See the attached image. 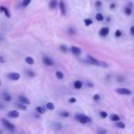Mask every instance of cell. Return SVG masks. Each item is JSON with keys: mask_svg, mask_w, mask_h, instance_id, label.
Listing matches in <instances>:
<instances>
[{"mask_svg": "<svg viewBox=\"0 0 134 134\" xmlns=\"http://www.w3.org/2000/svg\"><path fill=\"white\" fill-rule=\"evenodd\" d=\"M0 86H1V80H0Z\"/></svg>", "mask_w": 134, "mask_h": 134, "instance_id": "cell-41", "label": "cell"}, {"mask_svg": "<svg viewBox=\"0 0 134 134\" xmlns=\"http://www.w3.org/2000/svg\"><path fill=\"white\" fill-rule=\"evenodd\" d=\"M60 116L63 117V118H67V117L70 116V114L67 111H62V112H60Z\"/></svg>", "mask_w": 134, "mask_h": 134, "instance_id": "cell-26", "label": "cell"}, {"mask_svg": "<svg viewBox=\"0 0 134 134\" xmlns=\"http://www.w3.org/2000/svg\"><path fill=\"white\" fill-rule=\"evenodd\" d=\"M60 50L62 52H63V53H67V52H68V49H67V47H66L65 45H61Z\"/></svg>", "mask_w": 134, "mask_h": 134, "instance_id": "cell-29", "label": "cell"}, {"mask_svg": "<svg viewBox=\"0 0 134 134\" xmlns=\"http://www.w3.org/2000/svg\"><path fill=\"white\" fill-rule=\"evenodd\" d=\"M18 99H20V103H23L25 104V105H29V104H30V101H29L26 97H24V95H20Z\"/></svg>", "mask_w": 134, "mask_h": 134, "instance_id": "cell-8", "label": "cell"}, {"mask_svg": "<svg viewBox=\"0 0 134 134\" xmlns=\"http://www.w3.org/2000/svg\"><path fill=\"white\" fill-rule=\"evenodd\" d=\"M99 98H100V95H94V99H95V100H99Z\"/></svg>", "mask_w": 134, "mask_h": 134, "instance_id": "cell-36", "label": "cell"}, {"mask_svg": "<svg viewBox=\"0 0 134 134\" xmlns=\"http://www.w3.org/2000/svg\"><path fill=\"white\" fill-rule=\"evenodd\" d=\"M109 33V29L107 27L102 28V29L99 30V35L102 36V37H105V36H107Z\"/></svg>", "mask_w": 134, "mask_h": 134, "instance_id": "cell-6", "label": "cell"}, {"mask_svg": "<svg viewBox=\"0 0 134 134\" xmlns=\"http://www.w3.org/2000/svg\"><path fill=\"white\" fill-rule=\"evenodd\" d=\"M101 2H100V1H97V3H95V7H97V8H100V7H101Z\"/></svg>", "mask_w": 134, "mask_h": 134, "instance_id": "cell-34", "label": "cell"}, {"mask_svg": "<svg viewBox=\"0 0 134 134\" xmlns=\"http://www.w3.org/2000/svg\"><path fill=\"white\" fill-rule=\"evenodd\" d=\"M0 11H1V12H4L7 18H10V13H9V11H8V9L7 8H5V7L1 6V7H0Z\"/></svg>", "mask_w": 134, "mask_h": 134, "instance_id": "cell-12", "label": "cell"}, {"mask_svg": "<svg viewBox=\"0 0 134 134\" xmlns=\"http://www.w3.org/2000/svg\"><path fill=\"white\" fill-rule=\"evenodd\" d=\"M110 119L112 121H119V117L117 114H112L110 116Z\"/></svg>", "mask_w": 134, "mask_h": 134, "instance_id": "cell-17", "label": "cell"}, {"mask_svg": "<svg viewBox=\"0 0 134 134\" xmlns=\"http://www.w3.org/2000/svg\"><path fill=\"white\" fill-rule=\"evenodd\" d=\"M18 109H22V110H27V107H26V105L25 104H23V103H20V104H18Z\"/></svg>", "mask_w": 134, "mask_h": 134, "instance_id": "cell-22", "label": "cell"}, {"mask_svg": "<svg viewBox=\"0 0 134 134\" xmlns=\"http://www.w3.org/2000/svg\"><path fill=\"white\" fill-rule=\"evenodd\" d=\"M118 128H119V129H124L125 127V124L123 122H120V121H118V123H117V125H116Z\"/></svg>", "mask_w": 134, "mask_h": 134, "instance_id": "cell-27", "label": "cell"}, {"mask_svg": "<svg viewBox=\"0 0 134 134\" xmlns=\"http://www.w3.org/2000/svg\"><path fill=\"white\" fill-rule=\"evenodd\" d=\"M42 60H43V62L48 66H51L53 64V61L52 60L51 58H49V57H43Z\"/></svg>", "mask_w": 134, "mask_h": 134, "instance_id": "cell-10", "label": "cell"}, {"mask_svg": "<svg viewBox=\"0 0 134 134\" xmlns=\"http://www.w3.org/2000/svg\"><path fill=\"white\" fill-rule=\"evenodd\" d=\"M133 102H134V99H133Z\"/></svg>", "mask_w": 134, "mask_h": 134, "instance_id": "cell-43", "label": "cell"}, {"mask_svg": "<svg viewBox=\"0 0 134 134\" xmlns=\"http://www.w3.org/2000/svg\"><path fill=\"white\" fill-rule=\"evenodd\" d=\"M0 62H4L5 61H4V58H3V57H0Z\"/></svg>", "mask_w": 134, "mask_h": 134, "instance_id": "cell-38", "label": "cell"}, {"mask_svg": "<svg viewBox=\"0 0 134 134\" xmlns=\"http://www.w3.org/2000/svg\"><path fill=\"white\" fill-rule=\"evenodd\" d=\"M1 133H2V131H1V130H0V134H1Z\"/></svg>", "mask_w": 134, "mask_h": 134, "instance_id": "cell-42", "label": "cell"}, {"mask_svg": "<svg viewBox=\"0 0 134 134\" xmlns=\"http://www.w3.org/2000/svg\"><path fill=\"white\" fill-rule=\"evenodd\" d=\"M95 18H97V20H98V21H103L104 16L102 15L101 13H97V15H95Z\"/></svg>", "mask_w": 134, "mask_h": 134, "instance_id": "cell-19", "label": "cell"}, {"mask_svg": "<svg viewBox=\"0 0 134 134\" xmlns=\"http://www.w3.org/2000/svg\"><path fill=\"white\" fill-rule=\"evenodd\" d=\"M8 77L10 80H13V81H17L20 78V74L18 73H9L8 74Z\"/></svg>", "mask_w": 134, "mask_h": 134, "instance_id": "cell-4", "label": "cell"}, {"mask_svg": "<svg viewBox=\"0 0 134 134\" xmlns=\"http://www.w3.org/2000/svg\"><path fill=\"white\" fill-rule=\"evenodd\" d=\"M69 102H70V103H75V102H76V99L74 98V97H71V98L69 99Z\"/></svg>", "mask_w": 134, "mask_h": 134, "instance_id": "cell-33", "label": "cell"}, {"mask_svg": "<svg viewBox=\"0 0 134 134\" xmlns=\"http://www.w3.org/2000/svg\"><path fill=\"white\" fill-rule=\"evenodd\" d=\"M56 77L58 78V79H62V78L64 77V75H63V74H62V72H60V71H57L56 72Z\"/></svg>", "mask_w": 134, "mask_h": 134, "instance_id": "cell-21", "label": "cell"}, {"mask_svg": "<svg viewBox=\"0 0 134 134\" xmlns=\"http://www.w3.org/2000/svg\"><path fill=\"white\" fill-rule=\"evenodd\" d=\"M115 8V4H112V5H110V8L111 9H113V8Z\"/></svg>", "mask_w": 134, "mask_h": 134, "instance_id": "cell-39", "label": "cell"}, {"mask_svg": "<svg viewBox=\"0 0 134 134\" xmlns=\"http://www.w3.org/2000/svg\"><path fill=\"white\" fill-rule=\"evenodd\" d=\"M53 128L55 129V130H62V124L59 122H56V123H53Z\"/></svg>", "mask_w": 134, "mask_h": 134, "instance_id": "cell-18", "label": "cell"}, {"mask_svg": "<svg viewBox=\"0 0 134 134\" xmlns=\"http://www.w3.org/2000/svg\"><path fill=\"white\" fill-rule=\"evenodd\" d=\"M59 7H60L61 13H62L63 16H65V14H66V9H65V4H64L63 0H61V1H60V4H59Z\"/></svg>", "mask_w": 134, "mask_h": 134, "instance_id": "cell-7", "label": "cell"}, {"mask_svg": "<svg viewBox=\"0 0 134 134\" xmlns=\"http://www.w3.org/2000/svg\"><path fill=\"white\" fill-rule=\"evenodd\" d=\"M98 132H100V133H105L106 130H98Z\"/></svg>", "mask_w": 134, "mask_h": 134, "instance_id": "cell-37", "label": "cell"}, {"mask_svg": "<svg viewBox=\"0 0 134 134\" xmlns=\"http://www.w3.org/2000/svg\"><path fill=\"white\" fill-rule=\"evenodd\" d=\"M117 93L120 94V95H130L131 92H130V89H127V88H118Z\"/></svg>", "mask_w": 134, "mask_h": 134, "instance_id": "cell-5", "label": "cell"}, {"mask_svg": "<svg viewBox=\"0 0 134 134\" xmlns=\"http://www.w3.org/2000/svg\"><path fill=\"white\" fill-rule=\"evenodd\" d=\"M130 34H131L132 36H134V26H132V27L130 28Z\"/></svg>", "mask_w": 134, "mask_h": 134, "instance_id": "cell-35", "label": "cell"}, {"mask_svg": "<svg viewBox=\"0 0 134 134\" xmlns=\"http://www.w3.org/2000/svg\"><path fill=\"white\" fill-rule=\"evenodd\" d=\"M26 74H27V75L29 76V77H34V76H35V74H34V72H32V71H30V70H27V71H26Z\"/></svg>", "mask_w": 134, "mask_h": 134, "instance_id": "cell-25", "label": "cell"}, {"mask_svg": "<svg viewBox=\"0 0 134 134\" xmlns=\"http://www.w3.org/2000/svg\"><path fill=\"white\" fill-rule=\"evenodd\" d=\"M71 52H72L75 55H79L80 53H81V50H80L79 48H77V47L75 46H72L71 47Z\"/></svg>", "mask_w": 134, "mask_h": 134, "instance_id": "cell-11", "label": "cell"}, {"mask_svg": "<svg viewBox=\"0 0 134 134\" xmlns=\"http://www.w3.org/2000/svg\"><path fill=\"white\" fill-rule=\"evenodd\" d=\"M36 110H37V112L40 113V114H44L45 113V109H43L42 107H36Z\"/></svg>", "mask_w": 134, "mask_h": 134, "instance_id": "cell-20", "label": "cell"}, {"mask_svg": "<svg viewBox=\"0 0 134 134\" xmlns=\"http://www.w3.org/2000/svg\"><path fill=\"white\" fill-rule=\"evenodd\" d=\"M31 1H32V0H23V2H22V6H23L24 8H26V7H28L29 4H30Z\"/></svg>", "mask_w": 134, "mask_h": 134, "instance_id": "cell-24", "label": "cell"}, {"mask_svg": "<svg viewBox=\"0 0 134 134\" xmlns=\"http://www.w3.org/2000/svg\"><path fill=\"white\" fill-rule=\"evenodd\" d=\"M1 121H2L3 125H4L8 130H11V131H14V130H15V127H14V125L12 124V123H10L8 120H7V119H1Z\"/></svg>", "mask_w": 134, "mask_h": 134, "instance_id": "cell-3", "label": "cell"}, {"mask_svg": "<svg viewBox=\"0 0 134 134\" xmlns=\"http://www.w3.org/2000/svg\"><path fill=\"white\" fill-rule=\"evenodd\" d=\"M125 14H126V15H130V14H131V8H125Z\"/></svg>", "mask_w": 134, "mask_h": 134, "instance_id": "cell-30", "label": "cell"}, {"mask_svg": "<svg viewBox=\"0 0 134 134\" xmlns=\"http://www.w3.org/2000/svg\"><path fill=\"white\" fill-rule=\"evenodd\" d=\"M57 4H58L57 0H52L51 2H50V4H49V8H51V9H55L57 7Z\"/></svg>", "mask_w": 134, "mask_h": 134, "instance_id": "cell-13", "label": "cell"}, {"mask_svg": "<svg viewBox=\"0 0 134 134\" xmlns=\"http://www.w3.org/2000/svg\"><path fill=\"white\" fill-rule=\"evenodd\" d=\"M74 86L76 89H80V88H82V86H83V83H82L81 81H75L74 83Z\"/></svg>", "mask_w": 134, "mask_h": 134, "instance_id": "cell-15", "label": "cell"}, {"mask_svg": "<svg viewBox=\"0 0 134 134\" xmlns=\"http://www.w3.org/2000/svg\"><path fill=\"white\" fill-rule=\"evenodd\" d=\"M2 97L5 101H10L11 100V95L8 93H3L2 94Z\"/></svg>", "mask_w": 134, "mask_h": 134, "instance_id": "cell-14", "label": "cell"}, {"mask_svg": "<svg viewBox=\"0 0 134 134\" xmlns=\"http://www.w3.org/2000/svg\"><path fill=\"white\" fill-rule=\"evenodd\" d=\"M122 35V32H121L120 30H117L116 32H115V36H116L117 38H119L120 37V36Z\"/></svg>", "mask_w": 134, "mask_h": 134, "instance_id": "cell-32", "label": "cell"}, {"mask_svg": "<svg viewBox=\"0 0 134 134\" xmlns=\"http://www.w3.org/2000/svg\"><path fill=\"white\" fill-rule=\"evenodd\" d=\"M85 24H86V26H90L93 24V21H92V20H90V18H86V20H85Z\"/></svg>", "mask_w": 134, "mask_h": 134, "instance_id": "cell-28", "label": "cell"}, {"mask_svg": "<svg viewBox=\"0 0 134 134\" xmlns=\"http://www.w3.org/2000/svg\"><path fill=\"white\" fill-rule=\"evenodd\" d=\"M46 107L49 109V110H53V109H54V105H53V103H47Z\"/></svg>", "mask_w": 134, "mask_h": 134, "instance_id": "cell-23", "label": "cell"}, {"mask_svg": "<svg viewBox=\"0 0 134 134\" xmlns=\"http://www.w3.org/2000/svg\"><path fill=\"white\" fill-rule=\"evenodd\" d=\"M75 118L79 122L82 123V124H86V123H88L91 121V119H90L87 116H86V115H84V114H77L75 116Z\"/></svg>", "mask_w": 134, "mask_h": 134, "instance_id": "cell-2", "label": "cell"}, {"mask_svg": "<svg viewBox=\"0 0 134 134\" xmlns=\"http://www.w3.org/2000/svg\"><path fill=\"white\" fill-rule=\"evenodd\" d=\"M100 117L103 118V119H105V118L107 117V113L105 112V111H101V112H100Z\"/></svg>", "mask_w": 134, "mask_h": 134, "instance_id": "cell-31", "label": "cell"}, {"mask_svg": "<svg viewBox=\"0 0 134 134\" xmlns=\"http://www.w3.org/2000/svg\"><path fill=\"white\" fill-rule=\"evenodd\" d=\"M87 60L89 61V62H91L92 64H95V65L102 66V67H104V68H107V67H109L107 63H106L105 62H101V61L97 60V59L93 58V57L90 56V55H87Z\"/></svg>", "mask_w": 134, "mask_h": 134, "instance_id": "cell-1", "label": "cell"}, {"mask_svg": "<svg viewBox=\"0 0 134 134\" xmlns=\"http://www.w3.org/2000/svg\"><path fill=\"white\" fill-rule=\"evenodd\" d=\"M25 62H27L28 64H33L34 63V59L32 58V57L30 56H28L25 58Z\"/></svg>", "mask_w": 134, "mask_h": 134, "instance_id": "cell-16", "label": "cell"}, {"mask_svg": "<svg viewBox=\"0 0 134 134\" xmlns=\"http://www.w3.org/2000/svg\"><path fill=\"white\" fill-rule=\"evenodd\" d=\"M87 86H93V85H92V84H89V83H88V84H87Z\"/></svg>", "mask_w": 134, "mask_h": 134, "instance_id": "cell-40", "label": "cell"}, {"mask_svg": "<svg viewBox=\"0 0 134 134\" xmlns=\"http://www.w3.org/2000/svg\"><path fill=\"white\" fill-rule=\"evenodd\" d=\"M8 116L9 117V118H13V119H16V118H18V117L20 116V113H18V111H16V110H11L10 112H8Z\"/></svg>", "mask_w": 134, "mask_h": 134, "instance_id": "cell-9", "label": "cell"}]
</instances>
